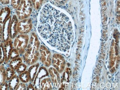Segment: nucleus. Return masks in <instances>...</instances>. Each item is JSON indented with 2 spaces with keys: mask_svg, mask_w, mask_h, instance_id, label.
<instances>
[{
  "mask_svg": "<svg viewBox=\"0 0 120 90\" xmlns=\"http://www.w3.org/2000/svg\"><path fill=\"white\" fill-rule=\"evenodd\" d=\"M38 30L52 47L63 51L70 47L72 35L69 18L50 4H45L40 11Z\"/></svg>",
  "mask_w": 120,
  "mask_h": 90,
  "instance_id": "1",
  "label": "nucleus"
},
{
  "mask_svg": "<svg viewBox=\"0 0 120 90\" xmlns=\"http://www.w3.org/2000/svg\"><path fill=\"white\" fill-rule=\"evenodd\" d=\"M40 42L38 36L34 32L31 35L29 43L23 55L22 59L26 65H32L38 60L40 54L38 52Z\"/></svg>",
  "mask_w": 120,
  "mask_h": 90,
  "instance_id": "2",
  "label": "nucleus"
},
{
  "mask_svg": "<svg viewBox=\"0 0 120 90\" xmlns=\"http://www.w3.org/2000/svg\"><path fill=\"white\" fill-rule=\"evenodd\" d=\"M33 6L30 0H21L16 11V15L19 20L29 18L33 11Z\"/></svg>",
  "mask_w": 120,
  "mask_h": 90,
  "instance_id": "3",
  "label": "nucleus"
},
{
  "mask_svg": "<svg viewBox=\"0 0 120 90\" xmlns=\"http://www.w3.org/2000/svg\"><path fill=\"white\" fill-rule=\"evenodd\" d=\"M29 38V36L27 34H20L15 38L13 47L18 51L20 55L23 54L25 52Z\"/></svg>",
  "mask_w": 120,
  "mask_h": 90,
  "instance_id": "4",
  "label": "nucleus"
},
{
  "mask_svg": "<svg viewBox=\"0 0 120 90\" xmlns=\"http://www.w3.org/2000/svg\"><path fill=\"white\" fill-rule=\"evenodd\" d=\"M32 20L30 18L20 20L17 24V31L19 34H27L32 29Z\"/></svg>",
  "mask_w": 120,
  "mask_h": 90,
  "instance_id": "5",
  "label": "nucleus"
},
{
  "mask_svg": "<svg viewBox=\"0 0 120 90\" xmlns=\"http://www.w3.org/2000/svg\"><path fill=\"white\" fill-rule=\"evenodd\" d=\"M52 63L56 70L60 72H62L64 69L65 61L64 58L60 55L55 54L53 55Z\"/></svg>",
  "mask_w": 120,
  "mask_h": 90,
  "instance_id": "6",
  "label": "nucleus"
},
{
  "mask_svg": "<svg viewBox=\"0 0 120 90\" xmlns=\"http://www.w3.org/2000/svg\"><path fill=\"white\" fill-rule=\"evenodd\" d=\"M40 52L41 56L40 60L42 63L47 67H49L51 63V54L50 51L47 48L43 45H41L40 48Z\"/></svg>",
  "mask_w": 120,
  "mask_h": 90,
  "instance_id": "7",
  "label": "nucleus"
},
{
  "mask_svg": "<svg viewBox=\"0 0 120 90\" xmlns=\"http://www.w3.org/2000/svg\"><path fill=\"white\" fill-rule=\"evenodd\" d=\"M19 22L18 17L15 15L13 16L11 20L9 28V37L10 39H13L18 36L17 24Z\"/></svg>",
  "mask_w": 120,
  "mask_h": 90,
  "instance_id": "8",
  "label": "nucleus"
},
{
  "mask_svg": "<svg viewBox=\"0 0 120 90\" xmlns=\"http://www.w3.org/2000/svg\"><path fill=\"white\" fill-rule=\"evenodd\" d=\"M4 51L5 55L4 62L7 63L9 60L10 54L13 49V42L12 40L10 38L8 41L3 42Z\"/></svg>",
  "mask_w": 120,
  "mask_h": 90,
  "instance_id": "9",
  "label": "nucleus"
},
{
  "mask_svg": "<svg viewBox=\"0 0 120 90\" xmlns=\"http://www.w3.org/2000/svg\"><path fill=\"white\" fill-rule=\"evenodd\" d=\"M11 19V16H10L3 24V42L8 41L10 39V25Z\"/></svg>",
  "mask_w": 120,
  "mask_h": 90,
  "instance_id": "10",
  "label": "nucleus"
},
{
  "mask_svg": "<svg viewBox=\"0 0 120 90\" xmlns=\"http://www.w3.org/2000/svg\"><path fill=\"white\" fill-rule=\"evenodd\" d=\"M11 13V9L9 7L4 6L1 8L0 10V24L3 25L10 16Z\"/></svg>",
  "mask_w": 120,
  "mask_h": 90,
  "instance_id": "11",
  "label": "nucleus"
},
{
  "mask_svg": "<svg viewBox=\"0 0 120 90\" xmlns=\"http://www.w3.org/2000/svg\"><path fill=\"white\" fill-rule=\"evenodd\" d=\"M20 82V79L16 75H14L9 81L8 87L10 90H15Z\"/></svg>",
  "mask_w": 120,
  "mask_h": 90,
  "instance_id": "12",
  "label": "nucleus"
},
{
  "mask_svg": "<svg viewBox=\"0 0 120 90\" xmlns=\"http://www.w3.org/2000/svg\"><path fill=\"white\" fill-rule=\"evenodd\" d=\"M6 81V69L3 64L0 65V89L2 85Z\"/></svg>",
  "mask_w": 120,
  "mask_h": 90,
  "instance_id": "13",
  "label": "nucleus"
},
{
  "mask_svg": "<svg viewBox=\"0 0 120 90\" xmlns=\"http://www.w3.org/2000/svg\"><path fill=\"white\" fill-rule=\"evenodd\" d=\"M39 66V64H37L36 65H31L28 69V71L30 74V81H33L34 79L37 71L38 70V67Z\"/></svg>",
  "mask_w": 120,
  "mask_h": 90,
  "instance_id": "14",
  "label": "nucleus"
},
{
  "mask_svg": "<svg viewBox=\"0 0 120 90\" xmlns=\"http://www.w3.org/2000/svg\"><path fill=\"white\" fill-rule=\"evenodd\" d=\"M22 62V58L21 57H18L17 58L11 60L9 63V67L12 69L16 71L17 68Z\"/></svg>",
  "mask_w": 120,
  "mask_h": 90,
  "instance_id": "15",
  "label": "nucleus"
},
{
  "mask_svg": "<svg viewBox=\"0 0 120 90\" xmlns=\"http://www.w3.org/2000/svg\"><path fill=\"white\" fill-rule=\"evenodd\" d=\"M19 78L20 81L24 83H27L30 81V74L28 71H26L23 73L19 74Z\"/></svg>",
  "mask_w": 120,
  "mask_h": 90,
  "instance_id": "16",
  "label": "nucleus"
},
{
  "mask_svg": "<svg viewBox=\"0 0 120 90\" xmlns=\"http://www.w3.org/2000/svg\"><path fill=\"white\" fill-rule=\"evenodd\" d=\"M6 81H9L11 77L15 74V71L12 69L10 67L6 69Z\"/></svg>",
  "mask_w": 120,
  "mask_h": 90,
  "instance_id": "17",
  "label": "nucleus"
},
{
  "mask_svg": "<svg viewBox=\"0 0 120 90\" xmlns=\"http://www.w3.org/2000/svg\"><path fill=\"white\" fill-rule=\"evenodd\" d=\"M33 7L36 10H38L42 5L45 0H30Z\"/></svg>",
  "mask_w": 120,
  "mask_h": 90,
  "instance_id": "18",
  "label": "nucleus"
},
{
  "mask_svg": "<svg viewBox=\"0 0 120 90\" xmlns=\"http://www.w3.org/2000/svg\"><path fill=\"white\" fill-rule=\"evenodd\" d=\"M27 66L26 64L21 63L16 69V71L18 74H20L26 71Z\"/></svg>",
  "mask_w": 120,
  "mask_h": 90,
  "instance_id": "19",
  "label": "nucleus"
},
{
  "mask_svg": "<svg viewBox=\"0 0 120 90\" xmlns=\"http://www.w3.org/2000/svg\"><path fill=\"white\" fill-rule=\"evenodd\" d=\"M5 60V55L4 49L3 42L0 43V65L4 62Z\"/></svg>",
  "mask_w": 120,
  "mask_h": 90,
  "instance_id": "20",
  "label": "nucleus"
},
{
  "mask_svg": "<svg viewBox=\"0 0 120 90\" xmlns=\"http://www.w3.org/2000/svg\"><path fill=\"white\" fill-rule=\"evenodd\" d=\"M20 55L16 49H13L11 51L10 54L9 60H12L19 57Z\"/></svg>",
  "mask_w": 120,
  "mask_h": 90,
  "instance_id": "21",
  "label": "nucleus"
},
{
  "mask_svg": "<svg viewBox=\"0 0 120 90\" xmlns=\"http://www.w3.org/2000/svg\"><path fill=\"white\" fill-rule=\"evenodd\" d=\"M21 0H11V6L13 9H16L21 2Z\"/></svg>",
  "mask_w": 120,
  "mask_h": 90,
  "instance_id": "22",
  "label": "nucleus"
},
{
  "mask_svg": "<svg viewBox=\"0 0 120 90\" xmlns=\"http://www.w3.org/2000/svg\"><path fill=\"white\" fill-rule=\"evenodd\" d=\"M26 86L25 83L23 82L19 83L18 86L16 87L15 90H26Z\"/></svg>",
  "mask_w": 120,
  "mask_h": 90,
  "instance_id": "23",
  "label": "nucleus"
},
{
  "mask_svg": "<svg viewBox=\"0 0 120 90\" xmlns=\"http://www.w3.org/2000/svg\"><path fill=\"white\" fill-rule=\"evenodd\" d=\"M3 41V26L0 24V43Z\"/></svg>",
  "mask_w": 120,
  "mask_h": 90,
  "instance_id": "24",
  "label": "nucleus"
},
{
  "mask_svg": "<svg viewBox=\"0 0 120 90\" xmlns=\"http://www.w3.org/2000/svg\"><path fill=\"white\" fill-rule=\"evenodd\" d=\"M8 88V84L5 82L3 85H2L0 90H7Z\"/></svg>",
  "mask_w": 120,
  "mask_h": 90,
  "instance_id": "25",
  "label": "nucleus"
},
{
  "mask_svg": "<svg viewBox=\"0 0 120 90\" xmlns=\"http://www.w3.org/2000/svg\"><path fill=\"white\" fill-rule=\"evenodd\" d=\"M0 2L4 5H7L10 2V0H0Z\"/></svg>",
  "mask_w": 120,
  "mask_h": 90,
  "instance_id": "26",
  "label": "nucleus"
},
{
  "mask_svg": "<svg viewBox=\"0 0 120 90\" xmlns=\"http://www.w3.org/2000/svg\"><path fill=\"white\" fill-rule=\"evenodd\" d=\"M28 90H34V87H33V86L31 84H29V85H28Z\"/></svg>",
  "mask_w": 120,
  "mask_h": 90,
  "instance_id": "27",
  "label": "nucleus"
},
{
  "mask_svg": "<svg viewBox=\"0 0 120 90\" xmlns=\"http://www.w3.org/2000/svg\"><path fill=\"white\" fill-rule=\"evenodd\" d=\"M96 82L97 83H98L99 82V77L98 75H97V76H96Z\"/></svg>",
  "mask_w": 120,
  "mask_h": 90,
  "instance_id": "28",
  "label": "nucleus"
},
{
  "mask_svg": "<svg viewBox=\"0 0 120 90\" xmlns=\"http://www.w3.org/2000/svg\"><path fill=\"white\" fill-rule=\"evenodd\" d=\"M115 71V68H113L111 69V72L112 73H113Z\"/></svg>",
  "mask_w": 120,
  "mask_h": 90,
  "instance_id": "29",
  "label": "nucleus"
},
{
  "mask_svg": "<svg viewBox=\"0 0 120 90\" xmlns=\"http://www.w3.org/2000/svg\"><path fill=\"white\" fill-rule=\"evenodd\" d=\"M98 62L99 63L101 64L102 62V60L101 59H98Z\"/></svg>",
  "mask_w": 120,
  "mask_h": 90,
  "instance_id": "30",
  "label": "nucleus"
},
{
  "mask_svg": "<svg viewBox=\"0 0 120 90\" xmlns=\"http://www.w3.org/2000/svg\"><path fill=\"white\" fill-rule=\"evenodd\" d=\"M119 60H119V58L118 57L117 58V63H119Z\"/></svg>",
  "mask_w": 120,
  "mask_h": 90,
  "instance_id": "31",
  "label": "nucleus"
},
{
  "mask_svg": "<svg viewBox=\"0 0 120 90\" xmlns=\"http://www.w3.org/2000/svg\"><path fill=\"white\" fill-rule=\"evenodd\" d=\"M1 7H0V9H1Z\"/></svg>",
  "mask_w": 120,
  "mask_h": 90,
  "instance_id": "32",
  "label": "nucleus"
}]
</instances>
